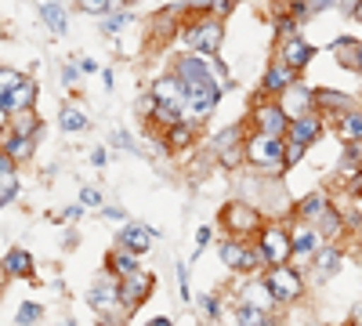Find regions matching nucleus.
Returning <instances> with one entry per match:
<instances>
[{
    "instance_id": "1",
    "label": "nucleus",
    "mask_w": 362,
    "mask_h": 326,
    "mask_svg": "<svg viewBox=\"0 0 362 326\" xmlns=\"http://www.w3.org/2000/svg\"><path fill=\"white\" fill-rule=\"evenodd\" d=\"M243 149H247V167L264 177H279L286 170V138H279V134L250 131Z\"/></svg>"
},
{
    "instance_id": "2",
    "label": "nucleus",
    "mask_w": 362,
    "mask_h": 326,
    "mask_svg": "<svg viewBox=\"0 0 362 326\" xmlns=\"http://www.w3.org/2000/svg\"><path fill=\"white\" fill-rule=\"evenodd\" d=\"M221 40H225V18L221 15H210V11L203 18H196L192 25L181 29V47L196 51V54H206V58H218Z\"/></svg>"
},
{
    "instance_id": "3",
    "label": "nucleus",
    "mask_w": 362,
    "mask_h": 326,
    "mask_svg": "<svg viewBox=\"0 0 362 326\" xmlns=\"http://www.w3.org/2000/svg\"><path fill=\"white\" fill-rule=\"evenodd\" d=\"M177 76V73H174ZM185 83V120L192 124H203L210 112H214L221 105V95H225V87L210 76V80H181Z\"/></svg>"
},
{
    "instance_id": "4",
    "label": "nucleus",
    "mask_w": 362,
    "mask_h": 326,
    "mask_svg": "<svg viewBox=\"0 0 362 326\" xmlns=\"http://www.w3.org/2000/svg\"><path fill=\"white\" fill-rule=\"evenodd\" d=\"M254 247L264 261V269H272V264H290L293 261V232L286 225H264L257 232Z\"/></svg>"
},
{
    "instance_id": "5",
    "label": "nucleus",
    "mask_w": 362,
    "mask_h": 326,
    "mask_svg": "<svg viewBox=\"0 0 362 326\" xmlns=\"http://www.w3.org/2000/svg\"><path fill=\"white\" fill-rule=\"evenodd\" d=\"M221 228H225L228 235H239V240H247V235H257V232L264 228V221H261V211H257L254 203H247V199H232V203L221 206Z\"/></svg>"
},
{
    "instance_id": "6",
    "label": "nucleus",
    "mask_w": 362,
    "mask_h": 326,
    "mask_svg": "<svg viewBox=\"0 0 362 326\" xmlns=\"http://www.w3.org/2000/svg\"><path fill=\"white\" fill-rule=\"evenodd\" d=\"M264 279H268V286H272L279 305H297L308 290L305 276L297 272V264H272V269H264Z\"/></svg>"
},
{
    "instance_id": "7",
    "label": "nucleus",
    "mask_w": 362,
    "mask_h": 326,
    "mask_svg": "<svg viewBox=\"0 0 362 326\" xmlns=\"http://www.w3.org/2000/svg\"><path fill=\"white\" fill-rule=\"evenodd\" d=\"M250 131L286 138V131H290V116L283 112L279 98H268V95L261 91V98H257V102H254V109H250Z\"/></svg>"
},
{
    "instance_id": "8",
    "label": "nucleus",
    "mask_w": 362,
    "mask_h": 326,
    "mask_svg": "<svg viewBox=\"0 0 362 326\" xmlns=\"http://www.w3.org/2000/svg\"><path fill=\"white\" fill-rule=\"evenodd\" d=\"M218 254H221V261H225V269L228 272H239V276H250V272H257L261 269V254H257V247H250L247 240H239V235H228V240H221L218 243Z\"/></svg>"
},
{
    "instance_id": "9",
    "label": "nucleus",
    "mask_w": 362,
    "mask_h": 326,
    "mask_svg": "<svg viewBox=\"0 0 362 326\" xmlns=\"http://www.w3.org/2000/svg\"><path fill=\"white\" fill-rule=\"evenodd\" d=\"M153 290H156V276L145 272V269H138V272H131V276L119 279V305L134 315L148 298H153Z\"/></svg>"
},
{
    "instance_id": "10",
    "label": "nucleus",
    "mask_w": 362,
    "mask_h": 326,
    "mask_svg": "<svg viewBox=\"0 0 362 326\" xmlns=\"http://www.w3.org/2000/svg\"><path fill=\"white\" fill-rule=\"evenodd\" d=\"M322 243H326V235L319 232V225L297 221V228H293V261L290 264H297V269H312V261L322 250Z\"/></svg>"
},
{
    "instance_id": "11",
    "label": "nucleus",
    "mask_w": 362,
    "mask_h": 326,
    "mask_svg": "<svg viewBox=\"0 0 362 326\" xmlns=\"http://www.w3.org/2000/svg\"><path fill=\"white\" fill-rule=\"evenodd\" d=\"M87 305L95 308V315H105V312H127L119 305V279L116 276H105V279H95L87 290ZM131 315V312H127Z\"/></svg>"
},
{
    "instance_id": "12",
    "label": "nucleus",
    "mask_w": 362,
    "mask_h": 326,
    "mask_svg": "<svg viewBox=\"0 0 362 326\" xmlns=\"http://www.w3.org/2000/svg\"><path fill=\"white\" fill-rule=\"evenodd\" d=\"M156 240H160V232L153 228V225H145V221H127L124 228H119V235H116V247H124V250H131V254H148L156 247Z\"/></svg>"
},
{
    "instance_id": "13",
    "label": "nucleus",
    "mask_w": 362,
    "mask_h": 326,
    "mask_svg": "<svg viewBox=\"0 0 362 326\" xmlns=\"http://www.w3.org/2000/svg\"><path fill=\"white\" fill-rule=\"evenodd\" d=\"M276 98H279V105H283V112L290 116V120H297V116H308V112L319 109V105H315V87L300 83V76L286 87L283 95H276Z\"/></svg>"
},
{
    "instance_id": "14",
    "label": "nucleus",
    "mask_w": 362,
    "mask_h": 326,
    "mask_svg": "<svg viewBox=\"0 0 362 326\" xmlns=\"http://www.w3.org/2000/svg\"><path fill=\"white\" fill-rule=\"evenodd\" d=\"M239 301L254 305V308H261V312H276V308H279L276 293H272V286H268L264 276H250L243 286H239Z\"/></svg>"
},
{
    "instance_id": "15",
    "label": "nucleus",
    "mask_w": 362,
    "mask_h": 326,
    "mask_svg": "<svg viewBox=\"0 0 362 326\" xmlns=\"http://www.w3.org/2000/svg\"><path fill=\"white\" fill-rule=\"evenodd\" d=\"M37 95H40V87H37V80H29V76L15 87L11 95H0V112H4V120H8V116H15V112L33 109Z\"/></svg>"
},
{
    "instance_id": "16",
    "label": "nucleus",
    "mask_w": 362,
    "mask_h": 326,
    "mask_svg": "<svg viewBox=\"0 0 362 326\" xmlns=\"http://www.w3.org/2000/svg\"><path fill=\"white\" fill-rule=\"evenodd\" d=\"M341 264H344V247L341 243H322V250L312 261V279L315 283H326L329 276L341 272Z\"/></svg>"
},
{
    "instance_id": "17",
    "label": "nucleus",
    "mask_w": 362,
    "mask_h": 326,
    "mask_svg": "<svg viewBox=\"0 0 362 326\" xmlns=\"http://www.w3.org/2000/svg\"><path fill=\"white\" fill-rule=\"evenodd\" d=\"M153 98H156L160 105H170V109L185 112V83H181V76H174V73L156 76V80H153Z\"/></svg>"
},
{
    "instance_id": "18",
    "label": "nucleus",
    "mask_w": 362,
    "mask_h": 326,
    "mask_svg": "<svg viewBox=\"0 0 362 326\" xmlns=\"http://www.w3.org/2000/svg\"><path fill=\"white\" fill-rule=\"evenodd\" d=\"M279 58H283V62L290 66V69H305L308 62H312V58H315V47L305 40V37H286V40H279Z\"/></svg>"
},
{
    "instance_id": "19",
    "label": "nucleus",
    "mask_w": 362,
    "mask_h": 326,
    "mask_svg": "<svg viewBox=\"0 0 362 326\" xmlns=\"http://www.w3.org/2000/svg\"><path fill=\"white\" fill-rule=\"evenodd\" d=\"M319 138H322V120H319V112H308V116H297V120H290L286 141H297V145H305V149H312Z\"/></svg>"
},
{
    "instance_id": "20",
    "label": "nucleus",
    "mask_w": 362,
    "mask_h": 326,
    "mask_svg": "<svg viewBox=\"0 0 362 326\" xmlns=\"http://www.w3.org/2000/svg\"><path fill=\"white\" fill-rule=\"evenodd\" d=\"M293 80H297V69H290L283 58H276V62L264 69V76H261V91L264 95H283Z\"/></svg>"
},
{
    "instance_id": "21",
    "label": "nucleus",
    "mask_w": 362,
    "mask_h": 326,
    "mask_svg": "<svg viewBox=\"0 0 362 326\" xmlns=\"http://www.w3.org/2000/svg\"><path fill=\"white\" fill-rule=\"evenodd\" d=\"M4 272L15 276V279H33V276H37L33 254H29L25 247H11V250L4 254Z\"/></svg>"
},
{
    "instance_id": "22",
    "label": "nucleus",
    "mask_w": 362,
    "mask_h": 326,
    "mask_svg": "<svg viewBox=\"0 0 362 326\" xmlns=\"http://www.w3.org/2000/svg\"><path fill=\"white\" fill-rule=\"evenodd\" d=\"M37 8H40V18H44V25L51 29V33L54 37H66V29H69L66 8L58 4V0H37Z\"/></svg>"
},
{
    "instance_id": "23",
    "label": "nucleus",
    "mask_w": 362,
    "mask_h": 326,
    "mask_svg": "<svg viewBox=\"0 0 362 326\" xmlns=\"http://www.w3.org/2000/svg\"><path fill=\"white\" fill-rule=\"evenodd\" d=\"M315 225H319V232L326 235V243H341V235H344V228H348V221L341 218V211H337L334 203H329L326 211L319 214V221H315Z\"/></svg>"
},
{
    "instance_id": "24",
    "label": "nucleus",
    "mask_w": 362,
    "mask_h": 326,
    "mask_svg": "<svg viewBox=\"0 0 362 326\" xmlns=\"http://www.w3.org/2000/svg\"><path fill=\"white\" fill-rule=\"evenodd\" d=\"M105 272L116 276V279H124V276L138 272V254H131V250H124V247H116V250L105 257Z\"/></svg>"
},
{
    "instance_id": "25",
    "label": "nucleus",
    "mask_w": 362,
    "mask_h": 326,
    "mask_svg": "<svg viewBox=\"0 0 362 326\" xmlns=\"http://www.w3.org/2000/svg\"><path fill=\"white\" fill-rule=\"evenodd\" d=\"M4 124H8L4 131H11V134H22V138H37V131L44 127V124H40V116H37L33 109H25V112H15V116H8Z\"/></svg>"
},
{
    "instance_id": "26",
    "label": "nucleus",
    "mask_w": 362,
    "mask_h": 326,
    "mask_svg": "<svg viewBox=\"0 0 362 326\" xmlns=\"http://www.w3.org/2000/svg\"><path fill=\"white\" fill-rule=\"evenodd\" d=\"M326 206H329V196L326 192H312V196H305V199L293 206V214H297V221H312L315 225Z\"/></svg>"
},
{
    "instance_id": "27",
    "label": "nucleus",
    "mask_w": 362,
    "mask_h": 326,
    "mask_svg": "<svg viewBox=\"0 0 362 326\" xmlns=\"http://www.w3.org/2000/svg\"><path fill=\"white\" fill-rule=\"evenodd\" d=\"M33 153H37V138H22V134L4 131V156H11L15 163H22V160H29Z\"/></svg>"
},
{
    "instance_id": "28",
    "label": "nucleus",
    "mask_w": 362,
    "mask_h": 326,
    "mask_svg": "<svg viewBox=\"0 0 362 326\" xmlns=\"http://www.w3.org/2000/svg\"><path fill=\"white\" fill-rule=\"evenodd\" d=\"M315 105L319 109H334V112H348L355 109V98L344 91H329V87H315Z\"/></svg>"
},
{
    "instance_id": "29",
    "label": "nucleus",
    "mask_w": 362,
    "mask_h": 326,
    "mask_svg": "<svg viewBox=\"0 0 362 326\" xmlns=\"http://www.w3.org/2000/svg\"><path fill=\"white\" fill-rule=\"evenodd\" d=\"M334 51H337V62H341L344 69H362V40L341 37V40L334 44Z\"/></svg>"
},
{
    "instance_id": "30",
    "label": "nucleus",
    "mask_w": 362,
    "mask_h": 326,
    "mask_svg": "<svg viewBox=\"0 0 362 326\" xmlns=\"http://www.w3.org/2000/svg\"><path fill=\"white\" fill-rule=\"evenodd\" d=\"M58 127H62L66 134H83V131L90 127V120H87L76 105H62V109H58Z\"/></svg>"
},
{
    "instance_id": "31",
    "label": "nucleus",
    "mask_w": 362,
    "mask_h": 326,
    "mask_svg": "<svg viewBox=\"0 0 362 326\" xmlns=\"http://www.w3.org/2000/svg\"><path fill=\"white\" fill-rule=\"evenodd\" d=\"M11 163H15L11 156L0 160V203H4V206L18 196V177H15V167Z\"/></svg>"
},
{
    "instance_id": "32",
    "label": "nucleus",
    "mask_w": 362,
    "mask_h": 326,
    "mask_svg": "<svg viewBox=\"0 0 362 326\" xmlns=\"http://www.w3.org/2000/svg\"><path fill=\"white\" fill-rule=\"evenodd\" d=\"M192 138H196V124H192V120H181V124L167 127V145H170L174 153L189 149V145H192Z\"/></svg>"
},
{
    "instance_id": "33",
    "label": "nucleus",
    "mask_w": 362,
    "mask_h": 326,
    "mask_svg": "<svg viewBox=\"0 0 362 326\" xmlns=\"http://www.w3.org/2000/svg\"><path fill=\"white\" fill-rule=\"evenodd\" d=\"M337 127H341V138H344V141H362V105L341 112Z\"/></svg>"
},
{
    "instance_id": "34",
    "label": "nucleus",
    "mask_w": 362,
    "mask_h": 326,
    "mask_svg": "<svg viewBox=\"0 0 362 326\" xmlns=\"http://www.w3.org/2000/svg\"><path fill=\"white\" fill-rule=\"evenodd\" d=\"M235 326H276L272 322V312H261L254 305H235Z\"/></svg>"
},
{
    "instance_id": "35",
    "label": "nucleus",
    "mask_w": 362,
    "mask_h": 326,
    "mask_svg": "<svg viewBox=\"0 0 362 326\" xmlns=\"http://www.w3.org/2000/svg\"><path fill=\"white\" fill-rule=\"evenodd\" d=\"M40 319H44V305H37V301H22L15 308V326H37Z\"/></svg>"
},
{
    "instance_id": "36",
    "label": "nucleus",
    "mask_w": 362,
    "mask_h": 326,
    "mask_svg": "<svg viewBox=\"0 0 362 326\" xmlns=\"http://www.w3.org/2000/svg\"><path fill=\"white\" fill-rule=\"evenodd\" d=\"M116 4L119 0H76V8L83 15H95V18H105L109 11H116Z\"/></svg>"
},
{
    "instance_id": "37",
    "label": "nucleus",
    "mask_w": 362,
    "mask_h": 326,
    "mask_svg": "<svg viewBox=\"0 0 362 326\" xmlns=\"http://www.w3.org/2000/svg\"><path fill=\"white\" fill-rule=\"evenodd\" d=\"M247 138L239 134V127H225L221 134H214L210 138V145H214V153H225V149H232V145H243Z\"/></svg>"
},
{
    "instance_id": "38",
    "label": "nucleus",
    "mask_w": 362,
    "mask_h": 326,
    "mask_svg": "<svg viewBox=\"0 0 362 326\" xmlns=\"http://www.w3.org/2000/svg\"><path fill=\"white\" fill-rule=\"evenodd\" d=\"M127 22H131V15L116 8V11H109V15L102 18V33H109V37H112V33H119V29H124Z\"/></svg>"
},
{
    "instance_id": "39",
    "label": "nucleus",
    "mask_w": 362,
    "mask_h": 326,
    "mask_svg": "<svg viewBox=\"0 0 362 326\" xmlns=\"http://www.w3.org/2000/svg\"><path fill=\"white\" fill-rule=\"evenodd\" d=\"M199 312H203V319H221V298H214V293H203L199 298Z\"/></svg>"
},
{
    "instance_id": "40",
    "label": "nucleus",
    "mask_w": 362,
    "mask_h": 326,
    "mask_svg": "<svg viewBox=\"0 0 362 326\" xmlns=\"http://www.w3.org/2000/svg\"><path fill=\"white\" fill-rule=\"evenodd\" d=\"M218 160H221V167H228V170H235L239 163L247 160V149L243 145H232V149H225V153H218Z\"/></svg>"
},
{
    "instance_id": "41",
    "label": "nucleus",
    "mask_w": 362,
    "mask_h": 326,
    "mask_svg": "<svg viewBox=\"0 0 362 326\" xmlns=\"http://www.w3.org/2000/svg\"><path fill=\"white\" fill-rule=\"evenodd\" d=\"M174 272H177V293H181V301L192 305V290H189V269H185V261H177V264H174Z\"/></svg>"
},
{
    "instance_id": "42",
    "label": "nucleus",
    "mask_w": 362,
    "mask_h": 326,
    "mask_svg": "<svg viewBox=\"0 0 362 326\" xmlns=\"http://www.w3.org/2000/svg\"><path fill=\"white\" fill-rule=\"evenodd\" d=\"M22 80H25V73H18V69H4V76H0V95H11Z\"/></svg>"
},
{
    "instance_id": "43",
    "label": "nucleus",
    "mask_w": 362,
    "mask_h": 326,
    "mask_svg": "<svg viewBox=\"0 0 362 326\" xmlns=\"http://www.w3.org/2000/svg\"><path fill=\"white\" fill-rule=\"evenodd\" d=\"M80 203H83V206H98V211L105 206V199H102V192H98L95 185H83V189H80Z\"/></svg>"
},
{
    "instance_id": "44",
    "label": "nucleus",
    "mask_w": 362,
    "mask_h": 326,
    "mask_svg": "<svg viewBox=\"0 0 362 326\" xmlns=\"http://www.w3.org/2000/svg\"><path fill=\"white\" fill-rule=\"evenodd\" d=\"M276 37H279V40L297 37V18H293V15H283V18L276 22Z\"/></svg>"
},
{
    "instance_id": "45",
    "label": "nucleus",
    "mask_w": 362,
    "mask_h": 326,
    "mask_svg": "<svg viewBox=\"0 0 362 326\" xmlns=\"http://www.w3.org/2000/svg\"><path fill=\"white\" fill-rule=\"evenodd\" d=\"M305 145H297V141H286V167H297L300 160H305Z\"/></svg>"
},
{
    "instance_id": "46",
    "label": "nucleus",
    "mask_w": 362,
    "mask_h": 326,
    "mask_svg": "<svg viewBox=\"0 0 362 326\" xmlns=\"http://www.w3.org/2000/svg\"><path fill=\"white\" fill-rule=\"evenodd\" d=\"M210 240H214V228H210V225L196 228V243H199V247H196V254H199V250H203V247H206ZM196 254H192V257H196Z\"/></svg>"
},
{
    "instance_id": "47",
    "label": "nucleus",
    "mask_w": 362,
    "mask_h": 326,
    "mask_svg": "<svg viewBox=\"0 0 362 326\" xmlns=\"http://www.w3.org/2000/svg\"><path fill=\"white\" fill-rule=\"evenodd\" d=\"M109 163V149L98 145V149H90V167H105Z\"/></svg>"
},
{
    "instance_id": "48",
    "label": "nucleus",
    "mask_w": 362,
    "mask_h": 326,
    "mask_svg": "<svg viewBox=\"0 0 362 326\" xmlns=\"http://www.w3.org/2000/svg\"><path fill=\"white\" fill-rule=\"evenodd\" d=\"M214 80H218L221 87H232V80H228V69H225V62H221V58H214Z\"/></svg>"
},
{
    "instance_id": "49",
    "label": "nucleus",
    "mask_w": 362,
    "mask_h": 326,
    "mask_svg": "<svg viewBox=\"0 0 362 326\" xmlns=\"http://www.w3.org/2000/svg\"><path fill=\"white\" fill-rule=\"evenodd\" d=\"M112 145H116V149H127V153H131V149H134V141H131V138H127V134H124V131H119V127H116V131H112Z\"/></svg>"
},
{
    "instance_id": "50",
    "label": "nucleus",
    "mask_w": 362,
    "mask_h": 326,
    "mask_svg": "<svg viewBox=\"0 0 362 326\" xmlns=\"http://www.w3.org/2000/svg\"><path fill=\"white\" fill-rule=\"evenodd\" d=\"M305 4H308V11H312V15H319V11H326V8H334L337 0H305Z\"/></svg>"
},
{
    "instance_id": "51",
    "label": "nucleus",
    "mask_w": 362,
    "mask_h": 326,
    "mask_svg": "<svg viewBox=\"0 0 362 326\" xmlns=\"http://www.w3.org/2000/svg\"><path fill=\"white\" fill-rule=\"evenodd\" d=\"M83 218V203H76V206H66L62 211V221H80Z\"/></svg>"
},
{
    "instance_id": "52",
    "label": "nucleus",
    "mask_w": 362,
    "mask_h": 326,
    "mask_svg": "<svg viewBox=\"0 0 362 326\" xmlns=\"http://www.w3.org/2000/svg\"><path fill=\"white\" fill-rule=\"evenodd\" d=\"M102 218H109V221H124L127 214L119 211V206H109V203H105V206H102Z\"/></svg>"
},
{
    "instance_id": "53",
    "label": "nucleus",
    "mask_w": 362,
    "mask_h": 326,
    "mask_svg": "<svg viewBox=\"0 0 362 326\" xmlns=\"http://www.w3.org/2000/svg\"><path fill=\"white\" fill-rule=\"evenodd\" d=\"M76 66H80V62H69V66L62 69V83H76V76H80V73H76Z\"/></svg>"
},
{
    "instance_id": "54",
    "label": "nucleus",
    "mask_w": 362,
    "mask_h": 326,
    "mask_svg": "<svg viewBox=\"0 0 362 326\" xmlns=\"http://www.w3.org/2000/svg\"><path fill=\"white\" fill-rule=\"evenodd\" d=\"M351 221H355V228L362 232V196H355V218H351Z\"/></svg>"
},
{
    "instance_id": "55",
    "label": "nucleus",
    "mask_w": 362,
    "mask_h": 326,
    "mask_svg": "<svg viewBox=\"0 0 362 326\" xmlns=\"http://www.w3.org/2000/svg\"><path fill=\"white\" fill-rule=\"evenodd\" d=\"M348 322H351V326H362V305H355V308H351Z\"/></svg>"
},
{
    "instance_id": "56",
    "label": "nucleus",
    "mask_w": 362,
    "mask_h": 326,
    "mask_svg": "<svg viewBox=\"0 0 362 326\" xmlns=\"http://www.w3.org/2000/svg\"><path fill=\"white\" fill-rule=\"evenodd\" d=\"M145 326H174V319H167V315H156V319H148Z\"/></svg>"
},
{
    "instance_id": "57",
    "label": "nucleus",
    "mask_w": 362,
    "mask_h": 326,
    "mask_svg": "<svg viewBox=\"0 0 362 326\" xmlns=\"http://www.w3.org/2000/svg\"><path fill=\"white\" fill-rule=\"evenodd\" d=\"M80 69H87V73H98V62H90V58H80Z\"/></svg>"
},
{
    "instance_id": "58",
    "label": "nucleus",
    "mask_w": 362,
    "mask_h": 326,
    "mask_svg": "<svg viewBox=\"0 0 362 326\" xmlns=\"http://www.w3.org/2000/svg\"><path fill=\"white\" fill-rule=\"evenodd\" d=\"M351 18L362 25V0H355V8H351Z\"/></svg>"
},
{
    "instance_id": "59",
    "label": "nucleus",
    "mask_w": 362,
    "mask_h": 326,
    "mask_svg": "<svg viewBox=\"0 0 362 326\" xmlns=\"http://www.w3.org/2000/svg\"><path fill=\"white\" fill-rule=\"evenodd\" d=\"M58 326H76V319H69V315H66V319H62V322H58Z\"/></svg>"
},
{
    "instance_id": "60",
    "label": "nucleus",
    "mask_w": 362,
    "mask_h": 326,
    "mask_svg": "<svg viewBox=\"0 0 362 326\" xmlns=\"http://www.w3.org/2000/svg\"><path fill=\"white\" fill-rule=\"evenodd\" d=\"M124 4H138V0H124Z\"/></svg>"
},
{
    "instance_id": "61",
    "label": "nucleus",
    "mask_w": 362,
    "mask_h": 326,
    "mask_svg": "<svg viewBox=\"0 0 362 326\" xmlns=\"http://www.w3.org/2000/svg\"><path fill=\"white\" fill-rule=\"evenodd\" d=\"M348 326H351V322H348Z\"/></svg>"
}]
</instances>
